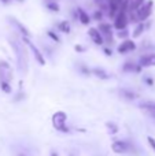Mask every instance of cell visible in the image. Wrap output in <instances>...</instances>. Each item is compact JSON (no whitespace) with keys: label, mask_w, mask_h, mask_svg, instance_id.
<instances>
[{"label":"cell","mask_w":155,"mask_h":156,"mask_svg":"<svg viewBox=\"0 0 155 156\" xmlns=\"http://www.w3.org/2000/svg\"><path fill=\"white\" fill-rule=\"evenodd\" d=\"M23 41L27 44V45L30 47V49H32V51H33V54H34L36 59H37V62L40 63V65H45V59H44V58H43V55L40 54V51H38V48H37V47H36V45H33V44L30 43V41H29V38H27L26 36H23Z\"/></svg>","instance_id":"8992f818"},{"label":"cell","mask_w":155,"mask_h":156,"mask_svg":"<svg viewBox=\"0 0 155 156\" xmlns=\"http://www.w3.org/2000/svg\"><path fill=\"white\" fill-rule=\"evenodd\" d=\"M92 73L95 74V76H98L99 78H102V80H107V78H109V74L104 73V70H102V69H93Z\"/></svg>","instance_id":"e0dca14e"},{"label":"cell","mask_w":155,"mask_h":156,"mask_svg":"<svg viewBox=\"0 0 155 156\" xmlns=\"http://www.w3.org/2000/svg\"><path fill=\"white\" fill-rule=\"evenodd\" d=\"M129 22L128 12L126 11H118V14L114 16V27L118 30L126 29V25Z\"/></svg>","instance_id":"277c9868"},{"label":"cell","mask_w":155,"mask_h":156,"mask_svg":"<svg viewBox=\"0 0 155 156\" xmlns=\"http://www.w3.org/2000/svg\"><path fill=\"white\" fill-rule=\"evenodd\" d=\"M144 23H139L136 26V29H135V32H133V37H139L140 34H142L143 32H144Z\"/></svg>","instance_id":"ac0fdd59"},{"label":"cell","mask_w":155,"mask_h":156,"mask_svg":"<svg viewBox=\"0 0 155 156\" xmlns=\"http://www.w3.org/2000/svg\"><path fill=\"white\" fill-rule=\"evenodd\" d=\"M88 34H89V37L93 40V43L95 44H103V36H102V33L99 32L98 29H95V27H91L89 30H88Z\"/></svg>","instance_id":"9c48e42d"},{"label":"cell","mask_w":155,"mask_h":156,"mask_svg":"<svg viewBox=\"0 0 155 156\" xmlns=\"http://www.w3.org/2000/svg\"><path fill=\"white\" fill-rule=\"evenodd\" d=\"M0 86H2V89L5 92V93H10L11 92L10 86H8V82H0Z\"/></svg>","instance_id":"44dd1931"},{"label":"cell","mask_w":155,"mask_h":156,"mask_svg":"<svg viewBox=\"0 0 155 156\" xmlns=\"http://www.w3.org/2000/svg\"><path fill=\"white\" fill-rule=\"evenodd\" d=\"M8 19H10V21H11V22H13V23H14V25H15V26H16V27H18V30H19V32H21V33H22V34H23V36H26V37H29V36H30L29 30H27V29H26V27H25V26H23V25H22V23H21V22H19V21H16V19H15V18H8Z\"/></svg>","instance_id":"7c38bea8"},{"label":"cell","mask_w":155,"mask_h":156,"mask_svg":"<svg viewBox=\"0 0 155 156\" xmlns=\"http://www.w3.org/2000/svg\"><path fill=\"white\" fill-rule=\"evenodd\" d=\"M66 114L62 112V111H58V112L54 114V116H52V122H54V126L55 129L60 130V132L63 133H67L69 132V127H66Z\"/></svg>","instance_id":"7a4b0ae2"},{"label":"cell","mask_w":155,"mask_h":156,"mask_svg":"<svg viewBox=\"0 0 155 156\" xmlns=\"http://www.w3.org/2000/svg\"><path fill=\"white\" fill-rule=\"evenodd\" d=\"M16 2H19V3H22V2H25V0H16Z\"/></svg>","instance_id":"f546056e"},{"label":"cell","mask_w":155,"mask_h":156,"mask_svg":"<svg viewBox=\"0 0 155 156\" xmlns=\"http://www.w3.org/2000/svg\"><path fill=\"white\" fill-rule=\"evenodd\" d=\"M140 107L144 110H155V101H144L140 104Z\"/></svg>","instance_id":"d6986e66"},{"label":"cell","mask_w":155,"mask_h":156,"mask_svg":"<svg viewBox=\"0 0 155 156\" xmlns=\"http://www.w3.org/2000/svg\"><path fill=\"white\" fill-rule=\"evenodd\" d=\"M77 15H78V21L81 22L82 25H89V22H91L89 15H88V14L85 12V11L82 10L81 7L77 8Z\"/></svg>","instance_id":"30bf717a"},{"label":"cell","mask_w":155,"mask_h":156,"mask_svg":"<svg viewBox=\"0 0 155 156\" xmlns=\"http://www.w3.org/2000/svg\"><path fill=\"white\" fill-rule=\"evenodd\" d=\"M21 156H23V155H21Z\"/></svg>","instance_id":"4dcf8cb0"},{"label":"cell","mask_w":155,"mask_h":156,"mask_svg":"<svg viewBox=\"0 0 155 156\" xmlns=\"http://www.w3.org/2000/svg\"><path fill=\"white\" fill-rule=\"evenodd\" d=\"M99 32L103 33L104 36H107V37H110L111 36V26H110L109 23H100L99 25Z\"/></svg>","instance_id":"4fadbf2b"},{"label":"cell","mask_w":155,"mask_h":156,"mask_svg":"<svg viewBox=\"0 0 155 156\" xmlns=\"http://www.w3.org/2000/svg\"><path fill=\"white\" fill-rule=\"evenodd\" d=\"M11 78H13V71L8 63L0 62V82H8L10 83Z\"/></svg>","instance_id":"5b68a950"},{"label":"cell","mask_w":155,"mask_h":156,"mask_svg":"<svg viewBox=\"0 0 155 156\" xmlns=\"http://www.w3.org/2000/svg\"><path fill=\"white\" fill-rule=\"evenodd\" d=\"M121 94H122V96L125 97V99H128V100H135V99L137 97L135 92L128 90V89H122V90H121Z\"/></svg>","instance_id":"9a60e30c"},{"label":"cell","mask_w":155,"mask_h":156,"mask_svg":"<svg viewBox=\"0 0 155 156\" xmlns=\"http://www.w3.org/2000/svg\"><path fill=\"white\" fill-rule=\"evenodd\" d=\"M93 18H95L96 21H100V19L103 18V12H102V10L95 11V14H93Z\"/></svg>","instance_id":"7402d4cb"},{"label":"cell","mask_w":155,"mask_h":156,"mask_svg":"<svg viewBox=\"0 0 155 156\" xmlns=\"http://www.w3.org/2000/svg\"><path fill=\"white\" fill-rule=\"evenodd\" d=\"M111 149L115 154H125V152L129 151V145L124 141H115V143H113Z\"/></svg>","instance_id":"ba28073f"},{"label":"cell","mask_w":155,"mask_h":156,"mask_svg":"<svg viewBox=\"0 0 155 156\" xmlns=\"http://www.w3.org/2000/svg\"><path fill=\"white\" fill-rule=\"evenodd\" d=\"M76 49H77V51H80V52L84 51V49H82V47H80V45H76Z\"/></svg>","instance_id":"83f0119b"},{"label":"cell","mask_w":155,"mask_h":156,"mask_svg":"<svg viewBox=\"0 0 155 156\" xmlns=\"http://www.w3.org/2000/svg\"><path fill=\"white\" fill-rule=\"evenodd\" d=\"M142 66H155V54H148L144 55L140 60Z\"/></svg>","instance_id":"8fae6325"},{"label":"cell","mask_w":155,"mask_h":156,"mask_svg":"<svg viewBox=\"0 0 155 156\" xmlns=\"http://www.w3.org/2000/svg\"><path fill=\"white\" fill-rule=\"evenodd\" d=\"M147 141H148V144L151 145V148H153L154 151H155V140H154V138H153V137H148Z\"/></svg>","instance_id":"cb8c5ba5"},{"label":"cell","mask_w":155,"mask_h":156,"mask_svg":"<svg viewBox=\"0 0 155 156\" xmlns=\"http://www.w3.org/2000/svg\"><path fill=\"white\" fill-rule=\"evenodd\" d=\"M124 71H126V73H132V71L139 73L140 67L139 66H136L135 63H125V65H124Z\"/></svg>","instance_id":"5bb4252c"},{"label":"cell","mask_w":155,"mask_h":156,"mask_svg":"<svg viewBox=\"0 0 155 156\" xmlns=\"http://www.w3.org/2000/svg\"><path fill=\"white\" fill-rule=\"evenodd\" d=\"M153 5H154L153 0H148L147 3L142 4L139 8H137L136 15H137V18H139V21H146V19L151 15V12H153Z\"/></svg>","instance_id":"3957f363"},{"label":"cell","mask_w":155,"mask_h":156,"mask_svg":"<svg viewBox=\"0 0 155 156\" xmlns=\"http://www.w3.org/2000/svg\"><path fill=\"white\" fill-rule=\"evenodd\" d=\"M0 2H2L3 4H10V3H11V0H0Z\"/></svg>","instance_id":"4316f807"},{"label":"cell","mask_w":155,"mask_h":156,"mask_svg":"<svg viewBox=\"0 0 155 156\" xmlns=\"http://www.w3.org/2000/svg\"><path fill=\"white\" fill-rule=\"evenodd\" d=\"M11 45L14 47V51H15L16 56H18V63H19V67H21V70H27V54L26 51H25V48H22L21 45H19L18 43H15V41H11Z\"/></svg>","instance_id":"6da1fadb"},{"label":"cell","mask_w":155,"mask_h":156,"mask_svg":"<svg viewBox=\"0 0 155 156\" xmlns=\"http://www.w3.org/2000/svg\"><path fill=\"white\" fill-rule=\"evenodd\" d=\"M47 34H48V36H49V37H51V38H52V40L58 41V43H59V41H60V40H59V37H58V36H56V34H55V33H54V32H48V33H47Z\"/></svg>","instance_id":"603a6c76"},{"label":"cell","mask_w":155,"mask_h":156,"mask_svg":"<svg viewBox=\"0 0 155 156\" xmlns=\"http://www.w3.org/2000/svg\"><path fill=\"white\" fill-rule=\"evenodd\" d=\"M104 52H106L107 55H110V54H111V52H110V49H109V48H106V49H104Z\"/></svg>","instance_id":"f1b7e54d"},{"label":"cell","mask_w":155,"mask_h":156,"mask_svg":"<svg viewBox=\"0 0 155 156\" xmlns=\"http://www.w3.org/2000/svg\"><path fill=\"white\" fill-rule=\"evenodd\" d=\"M136 49V44L133 43L132 40H125L120 44L118 47V52L120 54H126V52H131V51H135Z\"/></svg>","instance_id":"52a82bcc"},{"label":"cell","mask_w":155,"mask_h":156,"mask_svg":"<svg viewBox=\"0 0 155 156\" xmlns=\"http://www.w3.org/2000/svg\"><path fill=\"white\" fill-rule=\"evenodd\" d=\"M126 36H128V30L126 29L120 30V33H118V37H126Z\"/></svg>","instance_id":"d4e9b609"},{"label":"cell","mask_w":155,"mask_h":156,"mask_svg":"<svg viewBox=\"0 0 155 156\" xmlns=\"http://www.w3.org/2000/svg\"><path fill=\"white\" fill-rule=\"evenodd\" d=\"M47 8H48L49 11H54V12H58V11H59V5H58L55 2H48L47 3Z\"/></svg>","instance_id":"ffe728a7"},{"label":"cell","mask_w":155,"mask_h":156,"mask_svg":"<svg viewBox=\"0 0 155 156\" xmlns=\"http://www.w3.org/2000/svg\"><path fill=\"white\" fill-rule=\"evenodd\" d=\"M58 27H59V30H62L63 33H70V25H69V22H67V21H62V22H59Z\"/></svg>","instance_id":"2e32d148"},{"label":"cell","mask_w":155,"mask_h":156,"mask_svg":"<svg viewBox=\"0 0 155 156\" xmlns=\"http://www.w3.org/2000/svg\"><path fill=\"white\" fill-rule=\"evenodd\" d=\"M147 111H148V115L155 119V110H147Z\"/></svg>","instance_id":"484cf974"}]
</instances>
